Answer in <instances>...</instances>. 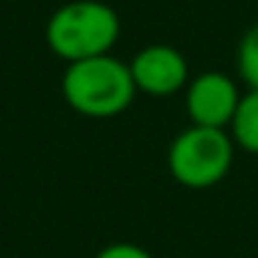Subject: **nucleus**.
Listing matches in <instances>:
<instances>
[{
	"label": "nucleus",
	"mask_w": 258,
	"mask_h": 258,
	"mask_svg": "<svg viewBox=\"0 0 258 258\" xmlns=\"http://www.w3.org/2000/svg\"><path fill=\"white\" fill-rule=\"evenodd\" d=\"M236 70L247 89H258V20L241 34L236 45Z\"/></svg>",
	"instance_id": "0eeeda50"
},
{
	"label": "nucleus",
	"mask_w": 258,
	"mask_h": 258,
	"mask_svg": "<svg viewBox=\"0 0 258 258\" xmlns=\"http://www.w3.org/2000/svg\"><path fill=\"white\" fill-rule=\"evenodd\" d=\"M122 23L103 0H67L47 17L45 45L64 64L108 56L117 47Z\"/></svg>",
	"instance_id": "f257e3e1"
},
{
	"label": "nucleus",
	"mask_w": 258,
	"mask_h": 258,
	"mask_svg": "<svg viewBox=\"0 0 258 258\" xmlns=\"http://www.w3.org/2000/svg\"><path fill=\"white\" fill-rule=\"evenodd\" d=\"M139 95L131 75V64L108 56L73 61L61 75V97L75 114L89 119H111L128 111Z\"/></svg>",
	"instance_id": "f03ea898"
},
{
	"label": "nucleus",
	"mask_w": 258,
	"mask_h": 258,
	"mask_svg": "<svg viewBox=\"0 0 258 258\" xmlns=\"http://www.w3.org/2000/svg\"><path fill=\"white\" fill-rule=\"evenodd\" d=\"M228 134L233 139L236 150L258 156V89L241 92V100L228 125Z\"/></svg>",
	"instance_id": "423d86ee"
},
{
	"label": "nucleus",
	"mask_w": 258,
	"mask_h": 258,
	"mask_svg": "<svg viewBox=\"0 0 258 258\" xmlns=\"http://www.w3.org/2000/svg\"><path fill=\"white\" fill-rule=\"evenodd\" d=\"M183 97L191 125L228 131L230 119L236 114V106L241 100V89L228 73L208 70V73H200L189 81Z\"/></svg>",
	"instance_id": "39448f33"
},
{
	"label": "nucleus",
	"mask_w": 258,
	"mask_h": 258,
	"mask_svg": "<svg viewBox=\"0 0 258 258\" xmlns=\"http://www.w3.org/2000/svg\"><path fill=\"white\" fill-rule=\"evenodd\" d=\"M236 145L225 128H183L167 150L169 175L186 189H211L233 167Z\"/></svg>",
	"instance_id": "7ed1b4c3"
},
{
	"label": "nucleus",
	"mask_w": 258,
	"mask_h": 258,
	"mask_svg": "<svg viewBox=\"0 0 258 258\" xmlns=\"http://www.w3.org/2000/svg\"><path fill=\"white\" fill-rule=\"evenodd\" d=\"M95 258H153L145 247L139 244H128V241H117V244H108L97 252Z\"/></svg>",
	"instance_id": "6e6552de"
},
{
	"label": "nucleus",
	"mask_w": 258,
	"mask_h": 258,
	"mask_svg": "<svg viewBox=\"0 0 258 258\" xmlns=\"http://www.w3.org/2000/svg\"><path fill=\"white\" fill-rule=\"evenodd\" d=\"M128 64L136 92L150 97H172L178 92H186L191 81L186 56L178 47L164 45V42H153V45L136 50Z\"/></svg>",
	"instance_id": "20e7f679"
}]
</instances>
